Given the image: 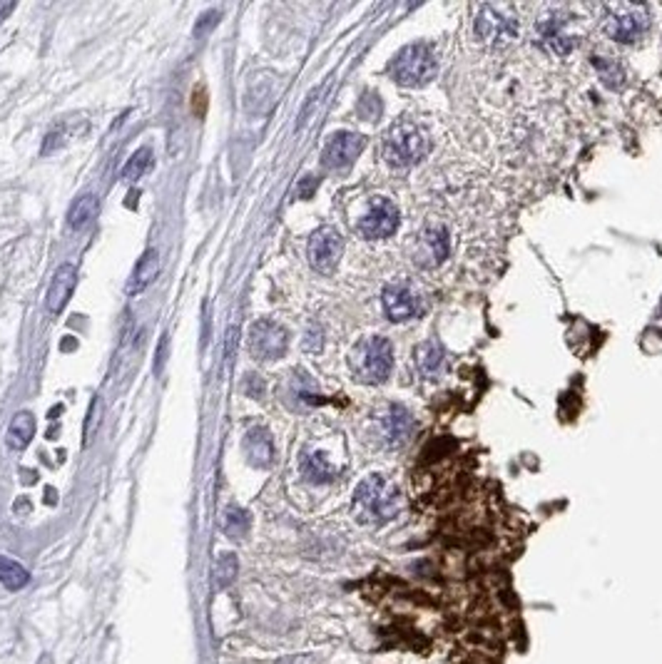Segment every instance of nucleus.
<instances>
[{"instance_id": "1", "label": "nucleus", "mask_w": 662, "mask_h": 664, "mask_svg": "<svg viewBox=\"0 0 662 664\" xmlns=\"http://www.w3.org/2000/svg\"><path fill=\"white\" fill-rule=\"evenodd\" d=\"M404 508V500L399 487L389 478L369 476L361 480L354 493V510L364 522H386L393 521Z\"/></svg>"}, {"instance_id": "2", "label": "nucleus", "mask_w": 662, "mask_h": 664, "mask_svg": "<svg viewBox=\"0 0 662 664\" xmlns=\"http://www.w3.org/2000/svg\"><path fill=\"white\" fill-rule=\"evenodd\" d=\"M428 134L416 122H399L393 125L383 140V160L391 167H414L428 155Z\"/></svg>"}, {"instance_id": "3", "label": "nucleus", "mask_w": 662, "mask_h": 664, "mask_svg": "<svg viewBox=\"0 0 662 664\" xmlns=\"http://www.w3.org/2000/svg\"><path fill=\"white\" fill-rule=\"evenodd\" d=\"M351 371L361 384H382L391 374L393 349L389 339L371 336L354 346L351 351Z\"/></svg>"}, {"instance_id": "4", "label": "nucleus", "mask_w": 662, "mask_h": 664, "mask_svg": "<svg viewBox=\"0 0 662 664\" xmlns=\"http://www.w3.org/2000/svg\"><path fill=\"white\" fill-rule=\"evenodd\" d=\"M650 28V11L635 3H615L603 8V30L610 40L635 43Z\"/></svg>"}, {"instance_id": "5", "label": "nucleus", "mask_w": 662, "mask_h": 664, "mask_svg": "<svg viewBox=\"0 0 662 664\" xmlns=\"http://www.w3.org/2000/svg\"><path fill=\"white\" fill-rule=\"evenodd\" d=\"M536 30H538L540 40L558 56H568L572 47L578 45V38H580L578 18L568 8L543 11V15L536 22Z\"/></svg>"}, {"instance_id": "6", "label": "nucleus", "mask_w": 662, "mask_h": 664, "mask_svg": "<svg viewBox=\"0 0 662 664\" xmlns=\"http://www.w3.org/2000/svg\"><path fill=\"white\" fill-rule=\"evenodd\" d=\"M391 73L396 82H401L406 88H421L436 75V56L424 43L406 45L393 60Z\"/></svg>"}, {"instance_id": "7", "label": "nucleus", "mask_w": 662, "mask_h": 664, "mask_svg": "<svg viewBox=\"0 0 662 664\" xmlns=\"http://www.w3.org/2000/svg\"><path fill=\"white\" fill-rule=\"evenodd\" d=\"M476 33L486 45H508L518 35V15L511 5H476Z\"/></svg>"}, {"instance_id": "8", "label": "nucleus", "mask_w": 662, "mask_h": 664, "mask_svg": "<svg viewBox=\"0 0 662 664\" xmlns=\"http://www.w3.org/2000/svg\"><path fill=\"white\" fill-rule=\"evenodd\" d=\"M451 252V239L449 232L443 224H436L431 221L424 229H418L414 239V249H411V256H414L416 266L421 269H434L438 266Z\"/></svg>"}, {"instance_id": "9", "label": "nucleus", "mask_w": 662, "mask_h": 664, "mask_svg": "<svg viewBox=\"0 0 662 664\" xmlns=\"http://www.w3.org/2000/svg\"><path fill=\"white\" fill-rule=\"evenodd\" d=\"M249 351L259 361L281 358L284 351H287V332H284V326L267 322V319L252 323V329H249Z\"/></svg>"}, {"instance_id": "10", "label": "nucleus", "mask_w": 662, "mask_h": 664, "mask_svg": "<svg viewBox=\"0 0 662 664\" xmlns=\"http://www.w3.org/2000/svg\"><path fill=\"white\" fill-rule=\"evenodd\" d=\"M399 210L391 200H383V197H374L369 202L366 211L361 214L359 220V232L366 239H383V237H391L399 227Z\"/></svg>"}, {"instance_id": "11", "label": "nucleus", "mask_w": 662, "mask_h": 664, "mask_svg": "<svg viewBox=\"0 0 662 664\" xmlns=\"http://www.w3.org/2000/svg\"><path fill=\"white\" fill-rule=\"evenodd\" d=\"M341 252H344L341 234L331 227H322L309 239V264L314 266L319 274H331L341 259Z\"/></svg>"}, {"instance_id": "12", "label": "nucleus", "mask_w": 662, "mask_h": 664, "mask_svg": "<svg viewBox=\"0 0 662 664\" xmlns=\"http://www.w3.org/2000/svg\"><path fill=\"white\" fill-rule=\"evenodd\" d=\"M383 311L391 322H408L421 314V297L408 281H393L383 289Z\"/></svg>"}, {"instance_id": "13", "label": "nucleus", "mask_w": 662, "mask_h": 664, "mask_svg": "<svg viewBox=\"0 0 662 664\" xmlns=\"http://www.w3.org/2000/svg\"><path fill=\"white\" fill-rule=\"evenodd\" d=\"M364 150V137L357 133H337L326 142L322 165L326 169H347Z\"/></svg>"}, {"instance_id": "14", "label": "nucleus", "mask_w": 662, "mask_h": 664, "mask_svg": "<svg viewBox=\"0 0 662 664\" xmlns=\"http://www.w3.org/2000/svg\"><path fill=\"white\" fill-rule=\"evenodd\" d=\"M78 287V269L73 264H63L56 272V277L47 287V297H46V306L50 314H60L65 309V304L73 297V291Z\"/></svg>"}, {"instance_id": "15", "label": "nucleus", "mask_w": 662, "mask_h": 664, "mask_svg": "<svg viewBox=\"0 0 662 664\" xmlns=\"http://www.w3.org/2000/svg\"><path fill=\"white\" fill-rule=\"evenodd\" d=\"M414 431V421L411 413L404 406H389L382 418V433L389 445H401L408 441V435Z\"/></svg>"}, {"instance_id": "16", "label": "nucleus", "mask_w": 662, "mask_h": 664, "mask_svg": "<svg viewBox=\"0 0 662 664\" xmlns=\"http://www.w3.org/2000/svg\"><path fill=\"white\" fill-rule=\"evenodd\" d=\"M159 274V252L158 249H147L145 254L137 259L135 269H133V277L127 281V294L135 297L142 294Z\"/></svg>"}, {"instance_id": "17", "label": "nucleus", "mask_w": 662, "mask_h": 664, "mask_svg": "<svg viewBox=\"0 0 662 664\" xmlns=\"http://www.w3.org/2000/svg\"><path fill=\"white\" fill-rule=\"evenodd\" d=\"M245 453H247L249 463L257 468H270L271 458H274V445H271V435L264 428H252L245 438Z\"/></svg>"}, {"instance_id": "18", "label": "nucleus", "mask_w": 662, "mask_h": 664, "mask_svg": "<svg viewBox=\"0 0 662 664\" xmlns=\"http://www.w3.org/2000/svg\"><path fill=\"white\" fill-rule=\"evenodd\" d=\"M35 435V418L30 410H21L13 416L11 426H8V445L13 451H23Z\"/></svg>"}, {"instance_id": "19", "label": "nucleus", "mask_w": 662, "mask_h": 664, "mask_svg": "<svg viewBox=\"0 0 662 664\" xmlns=\"http://www.w3.org/2000/svg\"><path fill=\"white\" fill-rule=\"evenodd\" d=\"M100 211V200L95 194H82L78 202H73V207L68 211V227L70 229H85L90 227L95 217Z\"/></svg>"}, {"instance_id": "20", "label": "nucleus", "mask_w": 662, "mask_h": 664, "mask_svg": "<svg viewBox=\"0 0 662 664\" xmlns=\"http://www.w3.org/2000/svg\"><path fill=\"white\" fill-rule=\"evenodd\" d=\"M416 364H418V371L424 376H438L446 366V358H443V349L438 346L436 341H426L418 346L416 351Z\"/></svg>"}, {"instance_id": "21", "label": "nucleus", "mask_w": 662, "mask_h": 664, "mask_svg": "<svg viewBox=\"0 0 662 664\" xmlns=\"http://www.w3.org/2000/svg\"><path fill=\"white\" fill-rule=\"evenodd\" d=\"M302 473L312 483H329L337 476V468L329 463L324 453H306L302 458Z\"/></svg>"}, {"instance_id": "22", "label": "nucleus", "mask_w": 662, "mask_h": 664, "mask_svg": "<svg viewBox=\"0 0 662 664\" xmlns=\"http://www.w3.org/2000/svg\"><path fill=\"white\" fill-rule=\"evenodd\" d=\"M0 582L8 587V590H23L30 582V575L23 565L15 563L11 557L0 555Z\"/></svg>"}, {"instance_id": "23", "label": "nucleus", "mask_w": 662, "mask_h": 664, "mask_svg": "<svg viewBox=\"0 0 662 664\" xmlns=\"http://www.w3.org/2000/svg\"><path fill=\"white\" fill-rule=\"evenodd\" d=\"M222 528L229 538H245L249 530V515L242 508H236V505H229L225 513V522H222Z\"/></svg>"}, {"instance_id": "24", "label": "nucleus", "mask_w": 662, "mask_h": 664, "mask_svg": "<svg viewBox=\"0 0 662 664\" xmlns=\"http://www.w3.org/2000/svg\"><path fill=\"white\" fill-rule=\"evenodd\" d=\"M152 165V150L150 147H140L133 157L127 160V165L123 167V179H140Z\"/></svg>"}, {"instance_id": "25", "label": "nucleus", "mask_w": 662, "mask_h": 664, "mask_svg": "<svg viewBox=\"0 0 662 664\" xmlns=\"http://www.w3.org/2000/svg\"><path fill=\"white\" fill-rule=\"evenodd\" d=\"M236 577V557L232 553H225L219 560H217V567H214V585L217 590H225L235 582Z\"/></svg>"}, {"instance_id": "26", "label": "nucleus", "mask_w": 662, "mask_h": 664, "mask_svg": "<svg viewBox=\"0 0 662 664\" xmlns=\"http://www.w3.org/2000/svg\"><path fill=\"white\" fill-rule=\"evenodd\" d=\"M595 65L600 70V75L606 80L607 85H620L623 80H625V73H623V67L617 65L615 60H610V57H595Z\"/></svg>"}, {"instance_id": "27", "label": "nucleus", "mask_w": 662, "mask_h": 664, "mask_svg": "<svg viewBox=\"0 0 662 664\" xmlns=\"http://www.w3.org/2000/svg\"><path fill=\"white\" fill-rule=\"evenodd\" d=\"M219 15H222L219 11H207V13H204L202 18L197 21V25H194V35H197V38H202V35L210 33L214 25L219 22Z\"/></svg>"}, {"instance_id": "28", "label": "nucleus", "mask_w": 662, "mask_h": 664, "mask_svg": "<svg viewBox=\"0 0 662 664\" xmlns=\"http://www.w3.org/2000/svg\"><path fill=\"white\" fill-rule=\"evenodd\" d=\"M165 354H168V336H162V343H159V354H158V364H155V371H162V364H165Z\"/></svg>"}, {"instance_id": "29", "label": "nucleus", "mask_w": 662, "mask_h": 664, "mask_svg": "<svg viewBox=\"0 0 662 664\" xmlns=\"http://www.w3.org/2000/svg\"><path fill=\"white\" fill-rule=\"evenodd\" d=\"M249 384H252V388L247 391L249 396H257V393H262V391H264V384L259 381V376H249Z\"/></svg>"}, {"instance_id": "30", "label": "nucleus", "mask_w": 662, "mask_h": 664, "mask_svg": "<svg viewBox=\"0 0 662 664\" xmlns=\"http://www.w3.org/2000/svg\"><path fill=\"white\" fill-rule=\"evenodd\" d=\"M13 8H15V3H0V25H3V21H5L8 15H11Z\"/></svg>"}, {"instance_id": "31", "label": "nucleus", "mask_w": 662, "mask_h": 664, "mask_svg": "<svg viewBox=\"0 0 662 664\" xmlns=\"http://www.w3.org/2000/svg\"><path fill=\"white\" fill-rule=\"evenodd\" d=\"M312 187H314V182H306L302 187V197H309V194H312Z\"/></svg>"}]
</instances>
